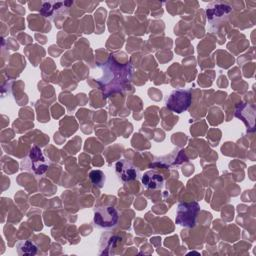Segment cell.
I'll return each instance as SVG.
<instances>
[{
	"mask_svg": "<svg viewBox=\"0 0 256 256\" xmlns=\"http://www.w3.org/2000/svg\"><path fill=\"white\" fill-rule=\"evenodd\" d=\"M235 116L244 122L247 129H249L250 131L254 130V122H255V107H254V105L247 104V103H241L236 108Z\"/></svg>",
	"mask_w": 256,
	"mask_h": 256,
	"instance_id": "ba28073f",
	"label": "cell"
},
{
	"mask_svg": "<svg viewBox=\"0 0 256 256\" xmlns=\"http://www.w3.org/2000/svg\"><path fill=\"white\" fill-rule=\"evenodd\" d=\"M191 102L192 97L189 90L176 89L170 93V95L165 101V104L169 110L177 114H180L189 108Z\"/></svg>",
	"mask_w": 256,
	"mask_h": 256,
	"instance_id": "5b68a950",
	"label": "cell"
},
{
	"mask_svg": "<svg viewBox=\"0 0 256 256\" xmlns=\"http://www.w3.org/2000/svg\"><path fill=\"white\" fill-rule=\"evenodd\" d=\"M199 211L200 205L196 201L180 202L177 205L175 223L183 227L192 228L196 224V219Z\"/></svg>",
	"mask_w": 256,
	"mask_h": 256,
	"instance_id": "3957f363",
	"label": "cell"
},
{
	"mask_svg": "<svg viewBox=\"0 0 256 256\" xmlns=\"http://www.w3.org/2000/svg\"><path fill=\"white\" fill-rule=\"evenodd\" d=\"M71 5H73V1H69V2H56V1L44 2L42 4L40 13L45 18L53 19L59 13L64 12L65 9L67 10Z\"/></svg>",
	"mask_w": 256,
	"mask_h": 256,
	"instance_id": "9c48e42d",
	"label": "cell"
},
{
	"mask_svg": "<svg viewBox=\"0 0 256 256\" xmlns=\"http://www.w3.org/2000/svg\"><path fill=\"white\" fill-rule=\"evenodd\" d=\"M115 172L122 182H131L139 178V170L128 160L121 159L115 163Z\"/></svg>",
	"mask_w": 256,
	"mask_h": 256,
	"instance_id": "52a82bcc",
	"label": "cell"
},
{
	"mask_svg": "<svg viewBox=\"0 0 256 256\" xmlns=\"http://www.w3.org/2000/svg\"><path fill=\"white\" fill-rule=\"evenodd\" d=\"M16 250L20 256H33L37 254L38 247L31 240H20L16 243Z\"/></svg>",
	"mask_w": 256,
	"mask_h": 256,
	"instance_id": "8fae6325",
	"label": "cell"
},
{
	"mask_svg": "<svg viewBox=\"0 0 256 256\" xmlns=\"http://www.w3.org/2000/svg\"><path fill=\"white\" fill-rule=\"evenodd\" d=\"M100 70V76L95 78L102 93L109 96L112 93L120 92L130 81L133 68L130 63L121 64L112 55L97 66Z\"/></svg>",
	"mask_w": 256,
	"mask_h": 256,
	"instance_id": "6da1fadb",
	"label": "cell"
},
{
	"mask_svg": "<svg viewBox=\"0 0 256 256\" xmlns=\"http://www.w3.org/2000/svg\"><path fill=\"white\" fill-rule=\"evenodd\" d=\"M89 179L91 181V183L98 187V188H102L105 184V181H106V176L104 174L103 171L101 170H91L89 172Z\"/></svg>",
	"mask_w": 256,
	"mask_h": 256,
	"instance_id": "7c38bea8",
	"label": "cell"
},
{
	"mask_svg": "<svg viewBox=\"0 0 256 256\" xmlns=\"http://www.w3.org/2000/svg\"><path fill=\"white\" fill-rule=\"evenodd\" d=\"M119 213L117 209L110 205H104L96 208L93 215V224L100 229L109 230L118 224Z\"/></svg>",
	"mask_w": 256,
	"mask_h": 256,
	"instance_id": "277c9868",
	"label": "cell"
},
{
	"mask_svg": "<svg viewBox=\"0 0 256 256\" xmlns=\"http://www.w3.org/2000/svg\"><path fill=\"white\" fill-rule=\"evenodd\" d=\"M49 164L42 150L36 145L32 146L27 156L21 161V167L36 176L43 175L48 170Z\"/></svg>",
	"mask_w": 256,
	"mask_h": 256,
	"instance_id": "7a4b0ae2",
	"label": "cell"
},
{
	"mask_svg": "<svg viewBox=\"0 0 256 256\" xmlns=\"http://www.w3.org/2000/svg\"><path fill=\"white\" fill-rule=\"evenodd\" d=\"M141 182L145 188L152 190L162 189L165 185V179L163 175L156 170L146 171L141 177Z\"/></svg>",
	"mask_w": 256,
	"mask_h": 256,
	"instance_id": "30bf717a",
	"label": "cell"
},
{
	"mask_svg": "<svg viewBox=\"0 0 256 256\" xmlns=\"http://www.w3.org/2000/svg\"><path fill=\"white\" fill-rule=\"evenodd\" d=\"M233 11V7L224 1H214L206 7V17L211 24H217L226 19Z\"/></svg>",
	"mask_w": 256,
	"mask_h": 256,
	"instance_id": "8992f818",
	"label": "cell"
}]
</instances>
